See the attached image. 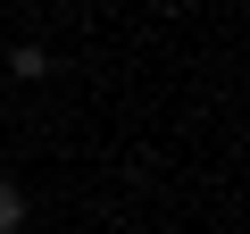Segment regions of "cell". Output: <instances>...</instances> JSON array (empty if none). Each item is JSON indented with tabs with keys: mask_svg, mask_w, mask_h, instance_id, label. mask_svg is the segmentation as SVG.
I'll use <instances>...</instances> for the list:
<instances>
[{
	"mask_svg": "<svg viewBox=\"0 0 250 234\" xmlns=\"http://www.w3.org/2000/svg\"><path fill=\"white\" fill-rule=\"evenodd\" d=\"M9 75H17V84H42V75H50V50H42V42H17V50H9Z\"/></svg>",
	"mask_w": 250,
	"mask_h": 234,
	"instance_id": "6da1fadb",
	"label": "cell"
},
{
	"mask_svg": "<svg viewBox=\"0 0 250 234\" xmlns=\"http://www.w3.org/2000/svg\"><path fill=\"white\" fill-rule=\"evenodd\" d=\"M17 226H25V184L0 176V234H17Z\"/></svg>",
	"mask_w": 250,
	"mask_h": 234,
	"instance_id": "7a4b0ae2",
	"label": "cell"
}]
</instances>
